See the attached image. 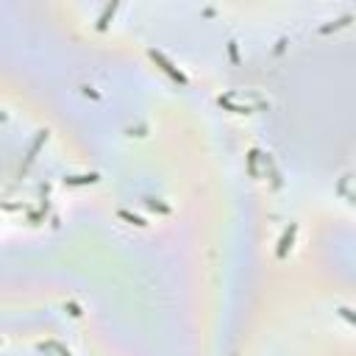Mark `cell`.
Returning a JSON list of instances; mask_svg holds the SVG:
<instances>
[{
	"label": "cell",
	"mask_w": 356,
	"mask_h": 356,
	"mask_svg": "<svg viewBox=\"0 0 356 356\" xmlns=\"http://www.w3.org/2000/svg\"><path fill=\"white\" fill-rule=\"evenodd\" d=\"M114 9H117V6H109V9L100 14V20H97V28H106V23H109V17L114 14Z\"/></svg>",
	"instance_id": "3"
},
{
	"label": "cell",
	"mask_w": 356,
	"mask_h": 356,
	"mask_svg": "<svg viewBox=\"0 0 356 356\" xmlns=\"http://www.w3.org/2000/svg\"><path fill=\"white\" fill-rule=\"evenodd\" d=\"M150 59L153 61H159V64H162V70H165L167 75H170V78H175L178 81V84H187V78H184V72L181 70H175L173 64H170V61L165 59V53H159V50H150Z\"/></svg>",
	"instance_id": "1"
},
{
	"label": "cell",
	"mask_w": 356,
	"mask_h": 356,
	"mask_svg": "<svg viewBox=\"0 0 356 356\" xmlns=\"http://www.w3.org/2000/svg\"><path fill=\"white\" fill-rule=\"evenodd\" d=\"M70 184H92V181H97V175H75V178H67Z\"/></svg>",
	"instance_id": "4"
},
{
	"label": "cell",
	"mask_w": 356,
	"mask_h": 356,
	"mask_svg": "<svg viewBox=\"0 0 356 356\" xmlns=\"http://www.w3.org/2000/svg\"><path fill=\"white\" fill-rule=\"evenodd\" d=\"M292 237H295V226H289V231L284 234V239H281V245H278V256H287V248L292 245Z\"/></svg>",
	"instance_id": "2"
}]
</instances>
